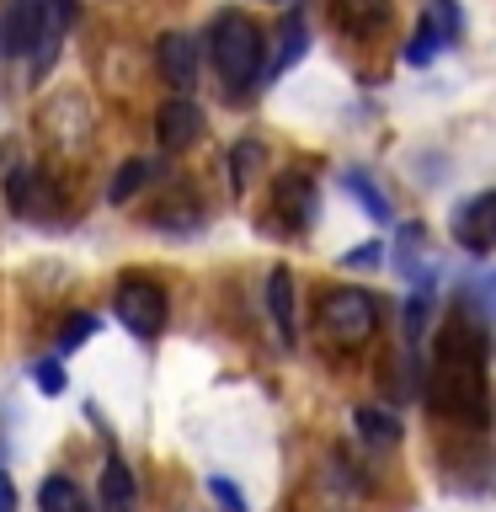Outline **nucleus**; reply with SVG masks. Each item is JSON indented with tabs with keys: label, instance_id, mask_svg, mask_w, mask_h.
<instances>
[{
	"label": "nucleus",
	"instance_id": "obj_1",
	"mask_svg": "<svg viewBox=\"0 0 496 512\" xmlns=\"http://www.w3.org/2000/svg\"><path fill=\"white\" fill-rule=\"evenodd\" d=\"M432 390H427V406L432 416L443 422H459V427H486L491 416V395H486V331L475 326L470 315H448L438 336H432Z\"/></svg>",
	"mask_w": 496,
	"mask_h": 512
},
{
	"label": "nucleus",
	"instance_id": "obj_5",
	"mask_svg": "<svg viewBox=\"0 0 496 512\" xmlns=\"http://www.w3.org/2000/svg\"><path fill=\"white\" fill-rule=\"evenodd\" d=\"M448 235L459 240V251L491 256L496 251V192H475L448 214Z\"/></svg>",
	"mask_w": 496,
	"mask_h": 512
},
{
	"label": "nucleus",
	"instance_id": "obj_20",
	"mask_svg": "<svg viewBox=\"0 0 496 512\" xmlns=\"http://www.w3.org/2000/svg\"><path fill=\"white\" fill-rule=\"evenodd\" d=\"M256 166H267V150H262L256 139H240L235 150H230V192H246V182H251Z\"/></svg>",
	"mask_w": 496,
	"mask_h": 512
},
{
	"label": "nucleus",
	"instance_id": "obj_16",
	"mask_svg": "<svg viewBox=\"0 0 496 512\" xmlns=\"http://www.w3.org/2000/svg\"><path fill=\"white\" fill-rule=\"evenodd\" d=\"M102 507H107V512H128V507H134V470L123 464V454H107V470H102Z\"/></svg>",
	"mask_w": 496,
	"mask_h": 512
},
{
	"label": "nucleus",
	"instance_id": "obj_14",
	"mask_svg": "<svg viewBox=\"0 0 496 512\" xmlns=\"http://www.w3.org/2000/svg\"><path fill=\"white\" fill-rule=\"evenodd\" d=\"M342 187H347V198L358 203V208H363V214L374 219V224H390V219H395L390 198H384V192H379V182H374V176H368V171H347V176H342Z\"/></svg>",
	"mask_w": 496,
	"mask_h": 512
},
{
	"label": "nucleus",
	"instance_id": "obj_27",
	"mask_svg": "<svg viewBox=\"0 0 496 512\" xmlns=\"http://www.w3.org/2000/svg\"><path fill=\"white\" fill-rule=\"evenodd\" d=\"M379 256H384L379 240H363V246H352V251L342 256V267H379Z\"/></svg>",
	"mask_w": 496,
	"mask_h": 512
},
{
	"label": "nucleus",
	"instance_id": "obj_26",
	"mask_svg": "<svg viewBox=\"0 0 496 512\" xmlns=\"http://www.w3.org/2000/svg\"><path fill=\"white\" fill-rule=\"evenodd\" d=\"M432 54H438V43H432V32H427V27H416V32H411V48H406V64H427Z\"/></svg>",
	"mask_w": 496,
	"mask_h": 512
},
{
	"label": "nucleus",
	"instance_id": "obj_4",
	"mask_svg": "<svg viewBox=\"0 0 496 512\" xmlns=\"http://www.w3.org/2000/svg\"><path fill=\"white\" fill-rule=\"evenodd\" d=\"M112 310H118V320L139 336V342H150V336L166 331L171 299H166V288H160L155 278H144V272H123L118 288H112Z\"/></svg>",
	"mask_w": 496,
	"mask_h": 512
},
{
	"label": "nucleus",
	"instance_id": "obj_19",
	"mask_svg": "<svg viewBox=\"0 0 496 512\" xmlns=\"http://www.w3.org/2000/svg\"><path fill=\"white\" fill-rule=\"evenodd\" d=\"M6 203L16 208V214H38V208H43V171L16 166L6 176Z\"/></svg>",
	"mask_w": 496,
	"mask_h": 512
},
{
	"label": "nucleus",
	"instance_id": "obj_6",
	"mask_svg": "<svg viewBox=\"0 0 496 512\" xmlns=\"http://www.w3.org/2000/svg\"><path fill=\"white\" fill-rule=\"evenodd\" d=\"M75 27V0H38V43H32V80L48 75V64H54L59 43L70 38Z\"/></svg>",
	"mask_w": 496,
	"mask_h": 512
},
{
	"label": "nucleus",
	"instance_id": "obj_29",
	"mask_svg": "<svg viewBox=\"0 0 496 512\" xmlns=\"http://www.w3.org/2000/svg\"><path fill=\"white\" fill-rule=\"evenodd\" d=\"M0 512H16V491H11V475H0Z\"/></svg>",
	"mask_w": 496,
	"mask_h": 512
},
{
	"label": "nucleus",
	"instance_id": "obj_18",
	"mask_svg": "<svg viewBox=\"0 0 496 512\" xmlns=\"http://www.w3.org/2000/svg\"><path fill=\"white\" fill-rule=\"evenodd\" d=\"M352 422H358V432L374 448H395L400 443V416L384 411V406H358V411H352Z\"/></svg>",
	"mask_w": 496,
	"mask_h": 512
},
{
	"label": "nucleus",
	"instance_id": "obj_10",
	"mask_svg": "<svg viewBox=\"0 0 496 512\" xmlns=\"http://www.w3.org/2000/svg\"><path fill=\"white\" fill-rule=\"evenodd\" d=\"M267 315H272L278 342L283 347H299V304H294V272H288V267H272L267 272Z\"/></svg>",
	"mask_w": 496,
	"mask_h": 512
},
{
	"label": "nucleus",
	"instance_id": "obj_24",
	"mask_svg": "<svg viewBox=\"0 0 496 512\" xmlns=\"http://www.w3.org/2000/svg\"><path fill=\"white\" fill-rule=\"evenodd\" d=\"M32 379H38V390H43V395H64V363L38 358V363H32Z\"/></svg>",
	"mask_w": 496,
	"mask_h": 512
},
{
	"label": "nucleus",
	"instance_id": "obj_3",
	"mask_svg": "<svg viewBox=\"0 0 496 512\" xmlns=\"http://www.w3.org/2000/svg\"><path fill=\"white\" fill-rule=\"evenodd\" d=\"M315 331L336 347H363L379 336V299L368 288H326L315 304Z\"/></svg>",
	"mask_w": 496,
	"mask_h": 512
},
{
	"label": "nucleus",
	"instance_id": "obj_17",
	"mask_svg": "<svg viewBox=\"0 0 496 512\" xmlns=\"http://www.w3.org/2000/svg\"><path fill=\"white\" fill-rule=\"evenodd\" d=\"M38 512H91V502L70 475H48L38 486Z\"/></svg>",
	"mask_w": 496,
	"mask_h": 512
},
{
	"label": "nucleus",
	"instance_id": "obj_9",
	"mask_svg": "<svg viewBox=\"0 0 496 512\" xmlns=\"http://www.w3.org/2000/svg\"><path fill=\"white\" fill-rule=\"evenodd\" d=\"M155 70L166 86L192 96V86H198V43H192L187 32H166V38L155 43Z\"/></svg>",
	"mask_w": 496,
	"mask_h": 512
},
{
	"label": "nucleus",
	"instance_id": "obj_28",
	"mask_svg": "<svg viewBox=\"0 0 496 512\" xmlns=\"http://www.w3.org/2000/svg\"><path fill=\"white\" fill-rule=\"evenodd\" d=\"M475 294H480V310H486V315L496 320V272H486V278H480Z\"/></svg>",
	"mask_w": 496,
	"mask_h": 512
},
{
	"label": "nucleus",
	"instance_id": "obj_23",
	"mask_svg": "<svg viewBox=\"0 0 496 512\" xmlns=\"http://www.w3.org/2000/svg\"><path fill=\"white\" fill-rule=\"evenodd\" d=\"M427 310H432V294H427V288H416V294L406 299V336H411V352L422 347V336H427Z\"/></svg>",
	"mask_w": 496,
	"mask_h": 512
},
{
	"label": "nucleus",
	"instance_id": "obj_2",
	"mask_svg": "<svg viewBox=\"0 0 496 512\" xmlns=\"http://www.w3.org/2000/svg\"><path fill=\"white\" fill-rule=\"evenodd\" d=\"M208 54H214L219 80L235 91H251L267 70V38L246 11H219L214 16V27H208Z\"/></svg>",
	"mask_w": 496,
	"mask_h": 512
},
{
	"label": "nucleus",
	"instance_id": "obj_8",
	"mask_svg": "<svg viewBox=\"0 0 496 512\" xmlns=\"http://www.w3.org/2000/svg\"><path fill=\"white\" fill-rule=\"evenodd\" d=\"M272 208L283 214L288 230H310L315 224V182H310V171H278L272 176Z\"/></svg>",
	"mask_w": 496,
	"mask_h": 512
},
{
	"label": "nucleus",
	"instance_id": "obj_11",
	"mask_svg": "<svg viewBox=\"0 0 496 512\" xmlns=\"http://www.w3.org/2000/svg\"><path fill=\"white\" fill-rule=\"evenodd\" d=\"M395 0H331V16L347 38H374V32L390 27Z\"/></svg>",
	"mask_w": 496,
	"mask_h": 512
},
{
	"label": "nucleus",
	"instance_id": "obj_7",
	"mask_svg": "<svg viewBox=\"0 0 496 512\" xmlns=\"http://www.w3.org/2000/svg\"><path fill=\"white\" fill-rule=\"evenodd\" d=\"M155 139L166 144V150H187V144H198L203 139V107L192 102V96H166L155 112Z\"/></svg>",
	"mask_w": 496,
	"mask_h": 512
},
{
	"label": "nucleus",
	"instance_id": "obj_25",
	"mask_svg": "<svg viewBox=\"0 0 496 512\" xmlns=\"http://www.w3.org/2000/svg\"><path fill=\"white\" fill-rule=\"evenodd\" d=\"M208 496H214V502H219L224 512H246V496H240L224 475H208Z\"/></svg>",
	"mask_w": 496,
	"mask_h": 512
},
{
	"label": "nucleus",
	"instance_id": "obj_12",
	"mask_svg": "<svg viewBox=\"0 0 496 512\" xmlns=\"http://www.w3.org/2000/svg\"><path fill=\"white\" fill-rule=\"evenodd\" d=\"M272 64H267V80H278V75H288L294 64L310 54V22H304V11H288L283 22H278V32H272Z\"/></svg>",
	"mask_w": 496,
	"mask_h": 512
},
{
	"label": "nucleus",
	"instance_id": "obj_13",
	"mask_svg": "<svg viewBox=\"0 0 496 512\" xmlns=\"http://www.w3.org/2000/svg\"><path fill=\"white\" fill-rule=\"evenodd\" d=\"M32 43H38V0H11V16L0 27V54L27 59Z\"/></svg>",
	"mask_w": 496,
	"mask_h": 512
},
{
	"label": "nucleus",
	"instance_id": "obj_21",
	"mask_svg": "<svg viewBox=\"0 0 496 512\" xmlns=\"http://www.w3.org/2000/svg\"><path fill=\"white\" fill-rule=\"evenodd\" d=\"M150 176H155V166H150V160H123V171L112 176L107 198H112V203H128L139 187H150Z\"/></svg>",
	"mask_w": 496,
	"mask_h": 512
},
{
	"label": "nucleus",
	"instance_id": "obj_22",
	"mask_svg": "<svg viewBox=\"0 0 496 512\" xmlns=\"http://www.w3.org/2000/svg\"><path fill=\"white\" fill-rule=\"evenodd\" d=\"M96 331H102V315H70V320H64V331H59V352L86 347Z\"/></svg>",
	"mask_w": 496,
	"mask_h": 512
},
{
	"label": "nucleus",
	"instance_id": "obj_15",
	"mask_svg": "<svg viewBox=\"0 0 496 512\" xmlns=\"http://www.w3.org/2000/svg\"><path fill=\"white\" fill-rule=\"evenodd\" d=\"M416 27H427L438 48L459 43V32H464V11H459V0H427V11H422V22H416Z\"/></svg>",
	"mask_w": 496,
	"mask_h": 512
}]
</instances>
